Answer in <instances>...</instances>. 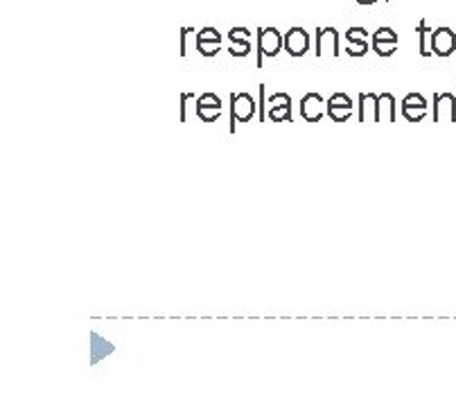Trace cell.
I'll use <instances>...</instances> for the list:
<instances>
[{"mask_svg": "<svg viewBox=\"0 0 456 407\" xmlns=\"http://www.w3.org/2000/svg\"><path fill=\"white\" fill-rule=\"evenodd\" d=\"M368 50H371V41H368V43H350V45L346 48V53H348L350 57H364Z\"/></svg>", "mask_w": 456, "mask_h": 407, "instance_id": "obj_22", "label": "cell"}, {"mask_svg": "<svg viewBox=\"0 0 456 407\" xmlns=\"http://www.w3.org/2000/svg\"><path fill=\"white\" fill-rule=\"evenodd\" d=\"M398 41H400V36H398V32L393 30V28H379V30L373 32V50L379 57L396 55Z\"/></svg>", "mask_w": 456, "mask_h": 407, "instance_id": "obj_8", "label": "cell"}, {"mask_svg": "<svg viewBox=\"0 0 456 407\" xmlns=\"http://www.w3.org/2000/svg\"><path fill=\"white\" fill-rule=\"evenodd\" d=\"M310 50V34L303 28H291L285 32V53L289 57H303Z\"/></svg>", "mask_w": 456, "mask_h": 407, "instance_id": "obj_12", "label": "cell"}, {"mask_svg": "<svg viewBox=\"0 0 456 407\" xmlns=\"http://www.w3.org/2000/svg\"><path fill=\"white\" fill-rule=\"evenodd\" d=\"M346 39L350 43H368V32L364 28H350L346 32Z\"/></svg>", "mask_w": 456, "mask_h": 407, "instance_id": "obj_20", "label": "cell"}, {"mask_svg": "<svg viewBox=\"0 0 456 407\" xmlns=\"http://www.w3.org/2000/svg\"><path fill=\"white\" fill-rule=\"evenodd\" d=\"M456 50V34L450 28H438L431 32V53L436 57H450Z\"/></svg>", "mask_w": 456, "mask_h": 407, "instance_id": "obj_11", "label": "cell"}, {"mask_svg": "<svg viewBox=\"0 0 456 407\" xmlns=\"http://www.w3.org/2000/svg\"><path fill=\"white\" fill-rule=\"evenodd\" d=\"M355 111V102L346 93H332L328 97V116L332 122H346Z\"/></svg>", "mask_w": 456, "mask_h": 407, "instance_id": "obj_6", "label": "cell"}, {"mask_svg": "<svg viewBox=\"0 0 456 407\" xmlns=\"http://www.w3.org/2000/svg\"><path fill=\"white\" fill-rule=\"evenodd\" d=\"M251 30H246V28H230L228 30V41L230 43H251Z\"/></svg>", "mask_w": 456, "mask_h": 407, "instance_id": "obj_17", "label": "cell"}, {"mask_svg": "<svg viewBox=\"0 0 456 407\" xmlns=\"http://www.w3.org/2000/svg\"><path fill=\"white\" fill-rule=\"evenodd\" d=\"M194 32V28H190V26H186V28H181V39H179V55L181 57H188V53H190V43H188V39H190V34Z\"/></svg>", "mask_w": 456, "mask_h": 407, "instance_id": "obj_19", "label": "cell"}, {"mask_svg": "<svg viewBox=\"0 0 456 407\" xmlns=\"http://www.w3.org/2000/svg\"><path fill=\"white\" fill-rule=\"evenodd\" d=\"M196 97L192 93H181V104H179V120L181 122H188L190 116H188V109H190V102H194Z\"/></svg>", "mask_w": 456, "mask_h": 407, "instance_id": "obj_18", "label": "cell"}, {"mask_svg": "<svg viewBox=\"0 0 456 407\" xmlns=\"http://www.w3.org/2000/svg\"><path fill=\"white\" fill-rule=\"evenodd\" d=\"M316 57H339V32L335 28H316Z\"/></svg>", "mask_w": 456, "mask_h": 407, "instance_id": "obj_9", "label": "cell"}, {"mask_svg": "<svg viewBox=\"0 0 456 407\" xmlns=\"http://www.w3.org/2000/svg\"><path fill=\"white\" fill-rule=\"evenodd\" d=\"M260 102H262V109H260V120L265 122V84H260Z\"/></svg>", "mask_w": 456, "mask_h": 407, "instance_id": "obj_23", "label": "cell"}, {"mask_svg": "<svg viewBox=\"0 0 456 407\" xmlns=\"http://www.w3.org/2000/svg\"><path fill=\"white\" fill-rule=\"evenodd\" d=\"M328 116V100H323L321 93H305L301 100V118L305 122H321Z\"/></svg>", "mask_w": 456, "mask_h": 407, "instance_id": "obj_4", "label": "cell"}, {"mask_svg": "<svg viewBox=\"0 0 456 407\" xmlns=\"http://www.w3.org/2000/svg\"><path fill=\"white\" fill-rule=\"evenodd\" d=\"M257 68L265 66L267 57H276L285 48V36L276 28H257Z\"/></svg>", "mask_w": 456, "mask_h": 407, "instance_id": "obj_1", "label": "cell"}, {"mask_svg": "<svg viewBox=\"0 0 456 407\" xmlns=\"http://www.w3.org/2000/svg\"><path fill=\"white\" fill-rule=\"evenodd\" d=\"M400 111L406 122H421L427 116V100L421 93H409V95H404Z\"/></svg>", "mask_w": 456, "mask_h": 407, "instance_id": "obj_10", "label": "cell"}, {"mask_svg": "<svg viewBox=\"0 0 456 407\" xmlns=\"http://www.w3.org/2000/svg\"><path fill=\"white\" fill-rule=\"evenodd\" d=\"M396 120V97L393 93L375 95V122H393Z\"/></svg>", "mask_w": 456, "mask_h": 407, "instance_id": "obj_14", "label": "cell"}, {"mask_svg": "<svg viewBox=\"0 0 456 407\" xmlns=\"http://www.w3.org/2000/svg\"><path fill=\"white\" fill-rule=\"evenodd\" d=\"M249 53H251V43H230V48H228V55L238 57V59L246 57Z\"/></svg>", "mask_w": 456, "mask_h": 407, "instance_id": "obj_21", "label": "cell"}, {"mask_svg": "<svg viewBox=\"0 0 456 407\" xmlns=\"http://www.w3.org/2000/svg\"><path fill=\"white\" fill-rule=\"evenodd\" d=\"M375 95L377 93H360V100H357L360 122H375Z\"/></svg>", "mask_w": 456, "mask_h": 407, "instance_id": "obj_15", "label": "cell"}, {"mask_svg": "<svg viewBox=\"0 0 456 407\" xmlns=\"http://www.w3.org/2000/svg\"><path fill=\"white\" fill-rule=\"evenodd\" d=\"M194 114L201 122H215L221 116V100L215 93H201L194 100Z\"/></svg>", "mask_w": 456, "mask_h": 407, "instance_id": "obj_5", "label": "cell"}, {"mask_svg": "<svg viewBox=\"0 0 456 407\" xmlns=\"http://www.w3.org/2000/svg\"><path fill=\"white\" fill-rule=\"evenodd\" d=\"M355 3H357V5H375L377 0H355Z\"/></svg>", "mask_w": 456, "mask_h": 407, "instance_id": "obj_24", "label": "cell"}, {"mask_svg": "<svg viewBox=\"0 0 456 407\" xmlns=\"http://www.w3.org/2000/svg\"><path fill=\"white\" fill-rule=\"evenodd\" d=\"M416 32H418V53H421V57H431L434 55L431 53V30L425 18L418 23Z\"/></svg>", "mask_w": 456, "mask_h": 407, "instance_id": "obj_16", "label": "cell"}, {"mask_svg": "<svg viewBox=\"0 0 456 407\" xmlns=\"http://www.w3.org/2000/svg\"><path fill=\"white\" fill-rule=\"evenodd\" d=\"M267 120L271 122H291V95L271 93L267 97Z\"/></svg>", "mask_w": 456, "mask_h": 407, "instance_id": "obj_3", "label": "cell"}, {"mask_svg": "<svg viewBox=\"0 0 456 407\" xmlns=\"http://www.w3.org/2000/svg\"><path fill=\"white\" fill-rule=\"evenodd\" d=\"M255 100L249 93H233L230 95V127L233 134L238 129V122H249L255 116Z\"/></svg>", "mask_w": 456, "mask_h": 407, "instance_id": "obj_2", "label": "cell"}, {"mask_svg": "<svg viewBox=\"0 0 456 407\" xmlns=\"http://www.w3.org/2000/svg\"><path fill=\"white\" fill-rule=\"evenodd\" d=\"M434 120L436 122H454L456 120V100L452 93L434 95Z\"/></svg>", "mask_w": 456, "mask_h": 407, "instance_id": "obj_13", "label": "cell"}, {"mask_svg": "<svg viewBox=\"0 0 456 407\" xmlns=\"http://www.w3.org/2000/svg\"><path fill=\"white\" fill-rule=\"evenodd\" d=\"M194 48L201 57H215L221 50V34L215 28H204L194 34Z\"/></svg>", "mask_w": 456, "mask_h": 407, "instance_id": "obj_7", "label": "cell"}]
</instances>
